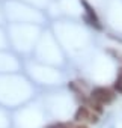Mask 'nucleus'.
<instances>
[{
	"instance_id": "obj_1",
	"label": "nucleus",
	"mask_w": 122,
	"mask_h": 128,
	"mask_svg": "<svg viewBox=\"0 0 122 128\" xmlns=\"http://www.w3.org/2000/svg\"><path fill=\"white\" fill-rule=\"evenodd\" d=\"M90 98L101 102L102 106H108L114 101L116 98V92L113 89H108V88H104V86H98V88H94L90 90Z\"/></svg>"
},
{
	"instance_id": "obj_2",
	"label": "nucleus",
	"mask_w": 122,
	"mask_h": 128,
	"mask_svg": "<svg viewBox=\"0 0 122 128\" xmlns=\"http://www.w3.org/2000/svg\"><path fill=\"white\" fill-rule=\"evenodd\" d=\"M80 3H82L83 8H84V20H86V23H88L89 26H92L94 29H96V30H102V24H101V21H100V18H98L95 9L86 2V0H80Z\"/></svg>"
},
{
	"instance_id": "obj_3",
	"label": "nucleus",
	"mask_w": 122,
	"mask_h": 128,
	"mask_svg": "<svg viewBox=\"0 0 122 128\" xmlns=\"http://www.w3.org/2000/svg\"><path fill=\"white\" fill-rule=\"evenodd\" d=\"M90 108L86 106V104H82L77 110H76V113H74V120H77V122H84V120H89V118H90Z\"/></svg>"
},
{
	"instance_id": "obj_4",
	"label": "nucleus",
	"mask_w": 122,
	"mask_h": 128,
	"mask_svg": "<svg viewBox=\"0 0 122 128\" xmlns=\"http://www.w3.org/2000/svg\"><path fill=\"white\" fill-rule=\"evenodd\" d=\"M86 106H88V107L90 108V112H94V113H96V114H101V113L104 112V106H102L101 102H98V101L92 100L90 96H89V100H88Z\"/></svg>"
},
{
	"instance_id": "obj_5",
	"label": "nucleus",
	"mask_w": 122,
	"mask_h": 128,
	"mask_svg": "<svg viewBox=\"0 0 122 128\" xmlns=\"http://www.w3.org/2000/svg\"><path fill=\"white\" fill-rule=\"evenodd\" d=\"M113 90L118 94V95H122V82L120 80H114V83H113Z\"/></svg>"
},
{
	"instance_id": "obj_6",
	"label": "nucleus",
	"mask_w": 122,
	"mask_h": 128,
	"mask_svg": "<svg viewBox=\"0 0 122 128\" xmlns=\"http://www.w3.org/2000/svg\"><path fill=\"white\" fill-rule=\"evenodd\" d=\"M45 128H66V124H60V122H54V124H50V125H47Z\"/></svg>"
},
{
	"instance_id": "obj_7",
	"label": "nucleus",
	"mask_w": 122,
	"mask_h": 128,
	"mask_svg": "<svg viewBox=\"0 0 122 128\" xmlns=\"http://www.w3.org/2000/svg\"><path fill=\"white\" fill-rule=\"evenodd\" d=\"M98 120H100V114H96V113H90V118H89V122L90 124H98Z\"/></svg>"
},
{
	"instance_id": "obj_8",
	"label": "nucleus",
	"mask_w": 122,
	"mask_h": 128,
	"mask_svg": "<svg viewBox=\"0 0 122 128\" xmlns=\"http://www.w3.org/2000/svg\"><path fill=\"white\" fill-rule=\"evenodd\" d=\"M118 80H120V82H122V66L118 70Z\"/></svg>"
},
{
	"instance_id": "obj_9",
	"label": "nucleus",
	"mask_w": 122,
	"mask_h": 128,
	"mask_svg": "<svg viewBox=\"0 0 122 128\" xmlns=\"http://www.w3.org/2000/svg\"><path fill=\"white\" fill-rule=\"evenodd\" d=\"M76 128H89V126H88V125H84V124H78Z\"/></svg>"
}]
</instances>
